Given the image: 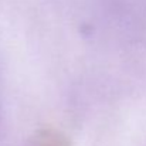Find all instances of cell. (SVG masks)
Segmentation results:
<instances>
[{"mask_svg":"<svg viewBox=\"0 0 146 146\" xmlns=\"http://www.w3.org/2000/svg\"><path fill=\"white\" fill-rule=\"evenodd\" d=\"M41 146H62L60 139H57V136H46V139L43 141Z\"/></svg>","mask_w":146,"mask_h":146,"instance_id":"obj_1","label":"cell"}]
</instances>
